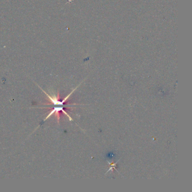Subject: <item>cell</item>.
Instances as JSON below:
<instances>
[{
	"label": "cell",
	"mask_w": 192,
	"mask_h": 192,
	"mask_svg": "<svg viewBox=\"0 0 192 192\" xmlns=\"http://www.w3.org/2000/svg\"><path fill=\"white\" fill-rule=\"evenodd\" d=\"M119 161H117V162H116V163H114V164H112V163H110L109 161H107L108 162V163L110 165V168H109V169L107 171V172H108L109 171H111V170H112V171H113V169H116V165H117V164L119 162Z\"/></svg>",
	"instance_id": "cell-1"
}]
</instances>
